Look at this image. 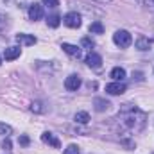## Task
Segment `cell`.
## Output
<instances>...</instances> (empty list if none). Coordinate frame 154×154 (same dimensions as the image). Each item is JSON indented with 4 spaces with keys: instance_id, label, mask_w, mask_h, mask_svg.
<instances>
[{
    "instance_id": "obj_1",
    "label": "cell",
    "mask_w": 154,
    "mask_h": 154,
    "mask_svg": "<svg viewBox=\"0 0 154 154\" xmlns=\"http://www.w3.org/2000/svg\"><path fill=\"white\" fill-rule=\"evenodd\" d=\"M116 120H118L122 129L136 134V133L143 131V127L147 124V115L142 109H138L136 106H133V104H124L120 108V113L116 116Z\"/></svg>"
},
{
    "instance_id": "obj_2",
    "label": "cell",
    "mask_w": 154,
    "mask_h": 154,
    "mask_svg": "<svg viewBox=\"0 0 154 154\" xmlns=\"http://www.w3.org/2000/svg\"><path fill=\"white\" fill-rule=\"evenodd\" d=\"M113 41H115L116 47H120V48H127V47L133 43V36H131L127 31L120 29V31H116L115 34H113Z\"/></svg>"
},
{
    "instance_id": "obj_3",
    "label": "cell",
    "mask_w": 154,
    "mask_h": 154,
    "mask_svg": "<svg viewBox=\"0 0 154 154\" xmlns=\"http://www.w3.org/2000/svg\"><path fill=\"white\" fill-rule=\"evenodd\" d=\"M63 23L66 25V27H70V29H79L81 27V14L75 13V11H72V13H66L65 16H63Z\"/></svg>"
},
{
    "instance_id": "obj_4",
    "label": "cell",
    "mask_w": 154,
    "mask_h": 154,
    "mask_svg": "<svg viewBox=\"0 0 154 154\" xmlns=\"http://www.w3.org/2000/svg\"><path fill=\"white\" fill-rule=\"evenodd\" d=\"M125 90H127V86L122 81H115V82L106 84V93H109V95H122Z\"/></svg>"
},
{
    "instance_id": "obj_5",
    "label": "cell",
    "mask_w": 154,
    "mask_h": 154,
    "mask_svg": "<svg viewBox=\"0 0 154 154\" xmlns=\"http://www.w3.org/2000/svg\"><path fill=\"white\" fill-rule=\"evenodd\" d=\"M41 142L47 143V145H50V147H54V149H59V147H61L59 138H57L54 133H50V131H45V133L41 134Z\"/></svg>"
},
{
    "instance_id": "obj_6",
    "label": "cell",
    "mask_w": 154,
    "mask_h": 154,
    "mask_svg": "<svg viewBox=\"0 0 154 154\" xmlns=\"http://www.w3.org/2000/svg\"><path fill=\"white\" fill-rule=\"evenodd\" d=\"M79 86H81V77L77 75V74H72V75H68L65 79V88L68 91H77Z\"/></svg>"
},
{
    "instance_id": "obj_7",
    "label": "cell",
    "mask_w": 154,
    "mask_h": 154,
    "mask_svg": "<svg viewBox=\"0 0 154 154\" xmlns=\"http://www.w3.org/2000/svg\"><path fill=\"white\" fill-rule=\"evenodd\" d=\"M29 18L32 20V22H38V20H41L43 18V7L39 5V4H31L29 5Z\"/></svg>"
},
{
    "instance_id": "obj_8",
    "label": "cell",
    "mask_w": 154,
    "mask_h": 154,
    "mask_svg": "<svg viewBox=\"0 0 154 154\" xmlns=\"http://www.w3.org/2000/svg\"><path fill=\"white\" fill-rule=\"evenodd\" d=\"M84 61H86V65H88L90 68H100V66H102V57H100L99 54H95V52H90Z\"/></svg>"
},
{
    "instance_id": "obj_9",
    "label": "cell",
    "mask_w": 154,
    "mask_h": 154,
    "mask_svg": "<svg viewBox=\"0 0 154 154\" xmlns=\"http://www.w3.org/2000/svg\"><path fill=\"white\" fill-rule=\"evenodd\" d=\"M61 48L68 54V56H72V57H75L79 59L81 56H82V50H81V47H77V45H70V43H63L61 45Z\"/></svg>"
},
{
    "instance_id": "obj_10",
    "label": "cell",
    "mask_w": 154,
    "mask_h": 154,
    "mask_svg": "<svg viewBox=\"0 0 154 154\" xmlns=\"http://www.w3.org/2000/svg\"><path fill=\"white\" fill-rule=\"evenodd\" d=\"M20 54H22L20 47H5L4 48V59H7V61H13V59L20 57Z\"/></svg>"
},
{
    "instance_id": "obj_11",
    "label": "cell",
    "mask_w": 154,
    "mask_h": 154,
    "mask_svg": "<svg viewBox=\"0 0 154 154\" xmlns=\"http://www.w3.org/2000/svg\"><path fill=\"white\" fill-rule=\"evenodd\" d=\"M16 41H18L20 45L29 47V45H34L38 39H36V36H32V34H23V32H20V34H16Z\"/></svg>"
},
{
    "instance_id": "obj_12",
    "label": "cell",
    "mask_w": 154,
    "mask_h": 154,
    "mask_svg": "<svg viewBox=\"0 0 154 154\" xmlns=\"http://www.w3.org/2000/svg\"><path fill=\"white\" fill-rule=\"evenodd\" d=\"M109 106H111L109 100H106V99H102V97H95V99H93V108H95V111H99V113L106 111Z\"/></svg>"
},
{
    "instance_id": "obj_13",
    "label": "cell",
    "mask_w": 154,
    "mask_h": 154,
    "mask_svg": "<svg viewBox=\"0 0 154 154\" xmlns=\"http://www.w3.org/2000/svg\"><path fill=\"white\" fill-rule=\"evenodd\" d=\"M134 47H136L138 50L145 52V50H149V48H151V41H149L147 38H143V36H140V38L134 41Z\"/></svg>"
},
{
    "instance_id": "obj_14",
    "label": "cell",
    "mask_w": 154,
    "mask_h": 154,
    "mask_svg": "<svg viewBox=\"0 0 154 154\" xmlns=\"http://www.w3.org/2000/svg\"><path fill=\"white\" fill-rule=\"evenodd\" d=\"M109 75L113 77L115 81H124V79H125V70H124L122 66H115V68L111 70V74H109Z\"/></svg>"
},
{
    "instance_id": "obj_15",
    "label": "cell",
    "mask_w": 154,
    "mask_h": 154,
    "mask_svg": "<svg viewBox=\"0 0 154 154\" xmlns=\"http://www.w3.org/2000/svg\"><path fill=\"white\" fill-rule=\"evenodd\" d=\"M47 23H48V27L56 29V27H59V23H61V16H59V14H50V16L47 18Z\"/></svg>"
},
{
    "instance_id": "obj_16",
    "label": "cell",
    "mask_w": 154,
    "mask_h": 154,
    "mask_svg": "<svg viewBox=\"0 0 154 154\" xmlns=\"http://www.w3.org/2000/svg\"><path fill=\"white\" fill-rule=\"evenodd\" d=\"M90 32L91 34H102L104 32V25L100 22H93V23H90Z\"/></svg>"
},
{
    "instance_id": "obj_17",
    "label": "cell",
    "mask_w": 154,
    "mask_h": 154,
    "mask_svg": "<svg viewBox=\"0 0 154 154\" xmlns=\"http://www.w3.org/2000/svg\"><path fill=\"white\" fill-rule=\"evenodd\" d=\"M74 120H75L77 124H88V122H90V115H88L86 111H79V113H75Z\"/></svg>"
},
{
    "instance_id": "obj_18",
    "label": "cell",
    "mask_w": 154,
    "mask_h": 154,
    "mask_svg": "<svg viewBox=\"0 0 154 154\" xmlns=\"http://www.w3.org/2000/svg\"><path fill=\"white\" fill-rule=\"evenodd\" d=\"M31 111H34V113H45L43 102H39V100H36V102H32V104H31Z\"/></svg>"
},
{
    "instance_id": "obj_19",
    "label": "cell",
    "mask_w": 154,
    "mask_h": 154,
    "mask_svg": "<svg viewBox=\"0 0 154 154\" xmlns=\"http://www.w3.org/2000/svg\"><path fill=\"white\" fill-rule=\"evenodd\" d=\"M11 133H13L11 125H7V124H2V122H0V136H9Z\"/></svg>"
},
{
    "instance_id": "obj_20",
    "label": "cell",
    "mask_w": 154,
    "mask_h": 154,
    "mask_svg": "<svg viewBox=\"0 0 154 154\" xmlns=\"http://www.w3.org/2000/svg\"><path fill=\"white\" fill-rule=\"evenodd\" d=\"M63 154H79V147H77L75 143H70V145L65 149V152Z\"/></svg>"
},
{
    "instance_id": "obj_21",
    "label": "cell",
    "mask_w": 154,
    "mask_h": 154,
    "mask_svg": "<svg viewBox=\"0 0 154 154\" xmlns=\"http://www.w3.org/2000/svg\"><path fill=\"white\" fill-rule=\"evenodd\" d=\"M81 45H82V47H86V48H91L95 43H93V39H91V38H82V39H81Z\"/></svg>"
},
{
    "instance_id": "obj_22",
    "label": "cell",
    "mask_w": 154,
    "mask_h": 154,
    "mask_svg": "<svg viewBox=\"0 0 154 154\" xmlns=\"http://www.w3.org/2000/svg\"><path fill=\"white\" fill-rule=\"evenodd\" d=\"M41 2H43V5H47V7H52V9L59 5V0H41Z\"/></svg>"
},
{
    "instance_id": "obj_23",
    "label": "cell",
    "mask_w": 154,
    "mask_h": 154,
    "mask_svg": "<svg viewBox=\"0 0 154 154\" xmlns=\"http://www.w3.org/2000/svg\"><path fill=\"white\" fill-rule=\"evenodd\" d=\"M7 23H9V22H7V16L0 13V31H2V29H5V27H7Z\"/></svg>"
},
{
    "instance_id": "obj_24",
    "label": "cell",
    "mask_w": 154,
    "mask_h": 154,
    "mask_svg": "<svg viewBox=\"0 0 154 154\" xmlns=\"http://www.w3.org/2000/svg\"><path fill=\"white\" fill-rule=\"evenodd\" d=\"M29 142H31V140H29V136H20V138H18V143H20V145H23V147H25V145H29Z\"/></svg>"
},
{
    "instance_id": "obj_25",
    "label": "cell",
    "mask_w": 154,
    "mask_h": 154,
    "mask_svg": "<svg viewBox=\"0 0 154 154\" xmlns=\"http://www.w3.org/2000/svg\"><path fill=\"white\" fill-rule=\"evenodd\" d=\"M2 149H5V151H11V140L5 136V140L2 142Z\"/></svg>"
},
{
    "instance_id": "obj_26",
    "label": "cell",
    "mask_w": 154,
    "mask_h": 154,
    "mask_svg": "<svg viewBox=\"0 0 154 154\" xmlns=\"http://www.w3.org/2000/svg\"><path fill=\"white\" fill-rule=\"evenodd\" d=\"M133 77H134L136 81H142V79H143V74H142V72H133Z\"/></svg>"
},
{
    "instance_id": "obj_27",
    "label": "cell",
    "mask_w": 154,
    "mask_h": 154,
    "mask_svg": "<svg viewBox=\"0 0 154 154\" xmlns=\"http://www.w3.org/2000/svg\"><path fill=\"white\" fill-rule=\"evenodd\" d=\"M4 45H5V38H4V36H0V47H4Z\"/></svg>"
},
{
    "instance_id": "obj_28",
    "label": "cell",
    "mask_w": 154,
    "mask_h": 154,
    "mask_svg": "<svg viewBox=\"0 0 154 154\" xmlns=\"http://www.w3.org/2000/svg\"><path fill=\"white\" fill-rule=\"evenodd\" d=\"M0 63H2V59H0Z\"/></svg>"
}]
</instances>
